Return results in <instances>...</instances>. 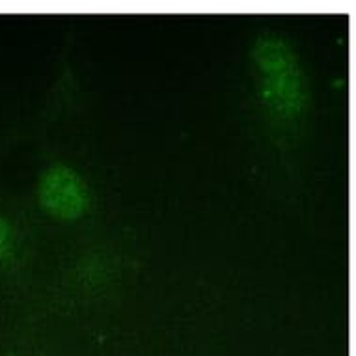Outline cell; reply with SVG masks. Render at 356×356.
<instances>
[{"instance_id": "obj_1", "label": "cell", "mask_w": 356, "mask_h": 356, "mask_svg": "<svg viewBox=\"0 0 356 356\" xmlns=\"http://www.w3.org/2000/svg\"><path fill=\"white\" fill-rule=\"evenodd\" d=\"M43 207L62 218H71L81 209V191L76 187L75 175L65 168L49 170L40 188Z\"/></svg>"}, {"instance_id": "obj_2", "label": "cell", "mask_w": 356, "mask_h": 356, "mask_svg": "<svg viewBox=\"0 0 356 356\" xmlns=\"http://www.w3.org/2000/svg\"><path fill=\"white\" fill-rule=\"evenodd\" d=\"M0 226H2V224H0ZM2 241H4V234L0 232V243H2Z\"/></svg>"}]
</instances>
